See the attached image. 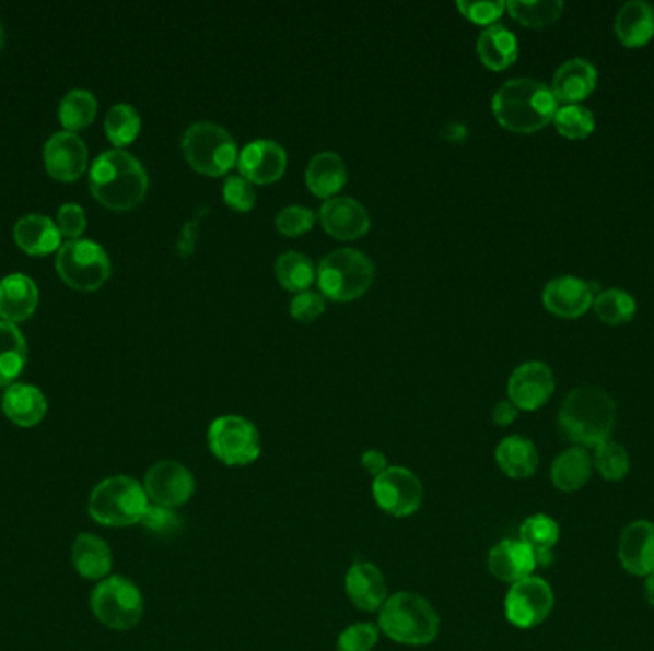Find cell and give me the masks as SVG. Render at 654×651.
I'll return each instance as SVG.
<instances>
[{"label":"cell","mask_w":654,"mask_h":651,"mask_svg":"<svg viewBox=\"0 0 654 651\" xmlns=\"http://www.w3.org/2000/svg\"><path fill=\"white\" fill-rule=\"evenodd\" d=\"M556 96L548 84L521 76L503 83L492 98V111L503 129L530 134L548 127L556 117Z\"/></svg>","instance_id":"6da1fadb"},{"label":"cell","mask_w":654,"mask_h":651,"mask_svg":"<svg viewBox=\"0 0 654 651\" xmlns=\"http://www.w3.org/2000/svg\"><path fill=\"white\" fill-rule=\"evenodd\" d=\"M148 173L142 163L122 150L100 153L91 168V191L112 211H130L144 201Z\"/></svg>","instance_id":"7a4b0ae2"},{"label":"cell","mask_w":654,"mask_h":651,"mask_svg":"<svg viewBox=\"0 0 654 651\" xmlns=\"http://www.w3.org/2000/svg\"><path fill=\"white\" fill-rule=\"evenodd\" d=\"M617 423V403L605 390L580 387L564 398L559 411L561 433L579 447H597L610 438Z\"/></svg>","instance_id":"3957f363"},{"label":"cell","mask_w":654,"mask_h":651,"mask_svg":"<svg viewBox=\"0 0 654 651\" xmlns=\"http://www.w3.org/2000/svg\"><path fill=\"white\" fill-rule=\"evenodd\" d=\"M381 632L396 644H431L441 632V617L418 592H395L379 609Z\"/></svg>","instance_id":"277c9868"},{"label":"cell","mask_w":654,"mask_h":651,"mask_svg":"<svg viewBox=\"0 0 654 651\" xmlns=\"http://www.w3.org/2000/svg\"><path fill=\"white\" fill-rule=\"evenodd\" d=\"M150 499L144 485L130 476H109L102 480L91 493L89 514L106 528H129L142 522Z\"/></svg>","instance_id":"5b68a950"},{"label":"cell","mask_w":654,"mask_h":651,"mask_svg":"<svg viewBox=\"0 0 654 651\" xmlns=\"http://www.w3.org/2000/svg\"><path fill=\"white\" fill-rule=\"evenodd\" d=\"M322 295L334 303H352L364 296L375 281V265L357 249L331 250L318 265Z\"/></svg>","instance_id":"8992f818"},{"label":"cell","mask_w":654,"mask_h":651,"mask_svg":"<svg viewBox=\"0 0 654 651\" xmlns=\"http://www.w3.org/2000/svg\"><path fill=\"white\" fill-rule=\"evenodd\" d=\"M183 153L196 173L211 178L229 175L240 157L236 140L214 122H194L184 132Z\"/></svg>","instance_id":"52a82bcc"},{"label":"cell","mask_w":654,"mask_h":651,"mask_svg":"<svg viewBox=\"0 0 654 651\" xmlns=\"http://www.w3.org/2000/svg\"><path fill=\"white\" fill-rule=\"evenodd\" d=\"M91 609L107 629L130 630L144 615V599L137 584L127 577L109 576L94 587Z\"/></svg>","instance_id":"ba28073f"},{"label":"cell","mask_w":654,"mask_h":651,"mask_svg":"<svg viewBox=\"0 0 654 651\" xmlns=\"http://www.w3.org/2000/svg\"><path fill=\"white\" fill-rule=\"evenodd\" d=\"M207 446L226 466H247L260 457L262 441L257 426L240 415L214 418L207 430Z\"/></svg>","instance_id":"9c48e42d"},{"label":"cell","mask_w":654,"mask_h":651,"mask_svg":"<svg viewBox=\"0 0 654 651\" xmlns=\"http://www.w3.org/2000/svg\"><path fill=\"white\" fill-rule=\"evenodd\" d=\"M56 270L69 287L91 293L98 291L109 280L112 264L106 250L102 249L98 242L91 239H73L63 242L58 250Z\"/></svg>","instance_id":"30bf717a"},{"label":"cell","mask_w":654,"mask_h":651,"mask_svg":"<svg viewBox=\"0 0 654 651\" xmlns=\"http://www.w3.org/2000/svg\"><path fill=\"white\" fill-rule=\"evenodd\" d=\"M372 493L377 507L395 518L416 514L425 495L421 480L406 466H388L373 480Z\"/></svg>","instance_id":"8fae6325"},{"label":"cell","mask_w":654,"mask_h":651,"mask_svg":"<svg viewBox=\"0 0 654 651\" xmlns=\"http://www.w3.org/2000/svg\"><path fill=\"white\" fill-rule=\"evenodd\" d=\"M556 596L551 584L541 577H526L511 584L505 596V617L517 629H534L548 619L553 612Z\"/></svg>","instance_id":"7c38bea8"},{"label":"cell","mask_w":654,"mask_h":651,"mask_svg":"<svg viewBox=\"0 0 654 651\" xmlns=\"http://www.w3.org/2000/svg\"><path fill=\"white\" fill-rule=\"evenodd\" d=\"M144 492L152 505L165 508L184 507L196 493V477L178 461H160L148 469Z\"/></svg>","instance_id":"4fadbf2b"},{"label":"cell","mask_w":654,"mask_h":651,"mask_svg":"<svg viewBox=\"0 0 654 651\" xmlns=\"http://www.w3.org/2000/svg\"><path fill=\"white\" fill-rule=\"evenodd\" d=\"M556 392V377L544 362H526L511 372L507 382L510 402L518 411H536Z\"/></svg>","instance_id":"5bb4252c"},{"label":"cell","mask_w":654,"mask_h":651,"mask_svg":"<svg viewBox=\"0 0 654 651\" xmlns=\"http://www.w3.org/2000/svg\"><path fill=\"white\" fill-rule=\"evenodd\" d=\"M240 176L253 186H268L282 178L288 168V153L275 140H255L237 157Z\"/></svg>","instance_id":"9a60e30c"},{"label":"cell","mask_w":654,"mask_h":651,"mask_svg":"<svg viewBox=\"0 0 654 651\" xmlns=\"http://www.w3.org/2000/svg\"><path fill=\"white\" fill-rule=\"evenodd\" d=\"M46 170L61 182H73L89 165V150L75 132H56L45 145Z\"/></svg>","instance_id":"2e32d148"},{"label":"cell","mask_w":654,"mask_h":651,"mask_svg":"<svg viewBox=\"0 0 654 651\" xmlns=\"http://www.w3.org/2000/svg\"><path fill=\"white\" fill-rule=\"evenodd\" d=\"M322 227L339 241H354L370 232L372 220L362 203L352 198H331L320 206Z\"/></svg>","instance_id":"e0dca14e"},{"label":"cell","mask_w":654,"mask_h":651,"mask_svg":"<svg viewBox=\"0 0 654 651\" xmlns=\"http://www.w3.org/2000/svg\"><path fill=\"white\" fill-rule=\"evenodd\" d=\"M594 288L587 281L574 275H561L544 287V306L559 318L574 319L584 316L594 306Z\"/></svg>","instance_id":"ac0fdd59"},{"label":"cell","mask_w":654,"mask_h":651,"mask_svg":"<svg viewBox=\"0 0 654 651\" xmlns=\"http://www.w3.org/2000/svg\"><path fill=\"white\" fill-rule=\"evenodd\" d=\"M344 591L352 606L372 614L379 612L388 599L387 579L372 561H354L344 577Z\"/></svg>","instance_id":"d6986e66"},{"label":"cell","mask_w":654,"mask_h":651,"mask_svg":"<svg viewBox=\"0 0 654 651\" xmlns=\"http://www.w3.org/2000/svg\"><path fill=\"white\" fill-rule=\"evenodd\" d=\"M618 558L630 576H653L654 523L638 520L626 525L618 543Z\"/></svg>","instance_id":"ffe728a7"},{"label":"cell","mask_w":654,"mask_h":651,"mask_svg":"<svg viewBox=\"0 0 654 651\" xmlns=\"http://www.w3.org/2000/svg\"><path fill=\"white\" fill-rule=\"evenodd\" d=\"M536 568V556L521 538H503L488 554V571L503 583H518Z\"/></svg>","instance_id":"44dd1931"},{"label":"cell","mask_w":654,"mask_h":651,"mask_svg":"<svg viewBox=\"0 0 654 651\" xmlns=\"http://www.w3.org/2000/svg\"><path fill=\"white\" fill-rule=\"evenodd\" d=\"M597 86V69L592 61L584 58H572L564 61L553 75L551 92L557 102L580 104L595 91Z\"/></svg>","instance_id":"7402d4cb"},{"label":"cell","mask_w":654,"mask_h":651,"mask_svg":"<svg viewBox=\"0 0 654 651\" xmlns=\"http://www.w3.org/2000/svg\"><path fill=\"white\" fill-rule=\"evenodd\" d=\"M38 288L30 275L10 273L0 281V318L7 323H20L37 310Z\"/></svg>","instance_id":"603a6c76"},{"label":"cell","mask_w":654,"mask_h":651,"mask_svg":"<svg viewBox=\"0 0 654 651\" xmlns=\"http://www.w3.org/2000/svg\"><path fill=\"white\" fill-rule=\"evenodd\" d=\"M71 561L79 576L89 581H104L114 568V554L104 538L81 533L71 546Z\"/></svg>","instance_id":"cb8c5ba5"},{"label":"cell","mask_w":654,"mask_h":651,"mask_svg":"<svg viewBox=\"0 0 654 651\" xmlns=\"http://www.w3.org/2000/svg\"><path fill=\"white\" fill-rule=\"evenodd\" d=\"M60 229L52 220L40 214H27L15 222V242L27 255L43 257L54 250H60Z\"/></svg>","instance_id":"d4e9b609"},{"label":"cell","mask_w":654,"mask_h":651,"mask_svg":"<svg viewBox=\"0 0 654 651\" xmlns=\"http://www.w3.org/2000/svg\"><path fill=\"white\" fill-rule=\"evenodd\" d=\"M495 462L511 480H526L536 474L540 454L533 441L525 436H507L495 447Z\"/></svg>","instance_id":"484cf974"},{"label":"cell","mask_w":654,"mask_h":651,"mask_svg":"<svg viewBox=\"0 0 654 651\" xmlns=\"http://www.w3.org/2000/svg\"><path fill=\"white\" fill-rule=\"evenodd\" d=\"M615 31L622 45L640 48L654 37V10L649 2L632 0L618 10Z\"/></svg>","instance_id":"4316f807"},{"label":"cell","mask_w":654,"mask_h":651,"mask_svg":"<svg viewBox=\"0 0 654 651\" xmlns=\"http://www.w3.org/2000/svg\"><path fill=\"white\" fill-rule=\"evenodd\" d=\"M2 411L14 425L31 428L45 418L48 403L38 388L31 384H12L2 398Z\"/></svg>","instance_id":"83f0119b"},{"label":"cell","mask_w":654,"mask_h":651,"mask_svg":"<svg viewBox=\"0 0 654 651\" xmlns=\"http://www.w3.org/2000/svg\"><path fill=\"white\" fill-rule=\"evenodd\" d=\"M306 188L316 198L331 199L347 184L344 161L335 152H320L314 155L306 167Z\"/></svg>","instance_id":"f1b7e54d"},{"label":"cell","mask_w":654,"mask_h":651,"mask_svg":"<svg viewBox=\"0 0 654 651\" xmlns=\"http://www.w3.org/2000/svg\"><path fill=\"white\" fill-rule=\"evenodd\" d=\"M477 54L488 69L503 71L517 61V37L507 27L494 23L477 38Z\"/></svg>","instance_id":"f546056e"},{"label":"cell","mask_w":654,"mask_h":651,"mask_svg":"<svg viewBox=\"0 0 654 651\" xmlns=\"http://www.w3.org/2000/svg\"><path fill=\"white\" fill-rule=\"evenodd\" d=\"M594 472V457L584 447H572L557 457L551 464V482L559 492H579L589 482Z\"/></svg>","instance_id":"4dcf8cb0"},{"label":"cell","mask_w":654,"mask_h":651,"mask_svg":"<svg viewBox=\"0 0 654 651\" xmlns=\"http://www.w3.org/2000/svg\"><path fill=\"white\" fill-rule=\"evenodd\" d=\"M559 537H561L559 525L553 518L546 514H534L526 518L518 530V538L526 546H530L538 566L553 564V548L559 543Z\"/></svg>","instance_id":"1f68e13d"},{"label":"cell","mask_w":654,"mask_h":651,"mask_svg":"<svg viewBox=\"0 0 654 651\" xmlns=\"http://www.w3.org/2000/svg\"><path fill=\"white\" fill-rule=\"evenodd\" d=\"M27 342L14 323L0 321V387L12 384L27 362Z\"/></svg>","instance_id":"d6a6232c"},{"label":"cell","mask_w":654,"mask_h":651,"mask_svg":"<svg viewBox=\"0 0 654 651\" xmlns=\"http://www.w3.org/2000/svg\"><path fill=\"white\" fill-rule=\"evenodd\" d=\"M275 272L276 280L285 291L299 295V293H305L313 287L316 275H318V268L303 252L290 250V252H283L278 257Z\"/></svg>","instance_id":"836d02e7"},{"label":"cell","mask_w":654,"mask_h":651,"mask_svg":"<svg viewBox=\"0 0 654 651\" xmlns=\"http://www.w3.org/2000/svg\"><path fill=\"white\" fill-rule=\"evenodd\" d=\"M507 12L515 22L530 27V29H544L551 23H556L563 14L564 4L561 0H511L505 2Z\"/></svg>","instance_id":"e575fe53"},{"label":"cell","mask_w":654,"mask_h":651,"mask_svg":"<svg viewBox=\"0 0 654 651\" xmlns=\"http://www.w3.org/2000/svg\"><path fill=\"white\" fill-rule=\"evenodd\" d=\"M98 111V102L91 91L75 88L69 91L60 102V121L68 132L89 127Z\"/></svg>","instance_id":"d590c367"},{"label":"cell","mask_w":654,"mask_h":651,"mask_svg":"<svg viewBox=\"0 0 654 651\" xmlns=\"http://www.w3.org/2000/svg\"><path fill=\"white\" fill-rule=\"evenodd\" d=\"M594 308L597 318L602 319L607 326H624L630 323L635 316V300L630 293L622 288H607L602 291L594 298Z\"/></svg>","instance_id":"8d00e7d4"},{"label":"cell","mask_w":654,"mask_h":651,"mask_svg":"<svg viewBox=\"0 0 654 651\" xmlns=\"http://www.w3.org/2000/svg\"><path fill=\"white\" fill-rule=\"evenodd\" d=\"M104 129H106L112 144L125 147L137 140L140 129H142V119H140L137 107H132L130 104H117L107 111Z\"/></svg>","instance_id":"74e56055"},{"label":"cell","mask_w":654,"mask_h":651,"mask_svg":"<svg viewBox=\"0 0 654 651\" xmlns=\"http://www.w3.org/2000/svg\"><path fill=\"white\" fill-rule=\"evenodd\" d=\"M553 125L561 137L569 140H584L595 130V117L587 107L567 104L557 109Z\"/></svg>","instance_id":"f35d334b"},{"label":"cell","mask_w":654,"mask_h":651,"mask_svg":"<svg viewBox=\"0 0 654 651\" xmlns=\"http://www.w3.org/2000/svg\"><path fill=\"white\" fill-rule=\"evenodd\" d=\"M594 464L597 472L607 482H620L630 472V457L624 447L617 441H603L602 446L595 447Z\"/></svg>","instance_id":"ab89813d"},{"label":"cell","mask_w":654,"mask_h":651,"mask_svg":"<svg viewBox=\"0 0 654 651\" xmlns=\"http://www.w3.org/2000/svg\"><path fill=\"white\" fill-rule=\"evenodd\" d=\"M381 630L373 623H354L337 638V651H373L379 642Z\"/></svg>","instance_id":"60d3db41"},{"label":"cell","mask_w":654,"mask_h":651,"mask_svg":"<svg viewBox=\"0 0 654 651\" xmlns=\"http://www.w3.org/2000/svg\"><path fill=\"white\" fill-rule=\"evenodd\" d=\"M316 224V214L303 205H290L276 216V229L285 237H299L313 229Z\"/></svg>","instance_id":"b9f144b4"},{"label":"cell","mask_w":654,"mask_h":651,"mask_svg":"<svg viewBox=\"0 0 654 651\" xmlns=\"http://www.w3.org/2000/svg\"><path fill=\"white\" fill-rule=\"evenodd\" d=\"M222 198H224V203L237 213H249L257 203V193H255L253 184L240 175L230 176L229 180L224 182Z\"/></svg>","instance_id":"7bdbcfd3"},{"label":"cell","mask_w":654,"mask_h":651,"mask_svg":"<svg viewBox=\"0 0 654 651\" xmlns=\"http://www.w3.org/2000/svg\"><path fill=\"white\" fill-rule=\"evenodd\" d=\"M140 525H144L145 530L160 535V537H168V535H175L176 531L183 528V520L173 508L157 507L150 502Z\"/></svg>","instance_id":"ee69618b"},{"label":"cell","mask_w":654,"mask_h":651,"mask_svg":"<svg viewBox=\"0 0 654 651\" xmlns=\"http://www.w3.org/2000/svg\"><path fill=\"white\" fill-rule=\"evenodd\" d=\"M457 10L464 17L477 25H494L503 12L507 10V4L503 0H487V2H471V0H459Z\"/></svg>","instance_id":"f6af8a7d"},{"label":"cell","mask_w":654,"mask_h":651,"mask_svg":"<svg viewBox=\"0 0 654 651\" xmlns=\"http://www.w3.org/2000/svg\"><path fill=\"white\" fill-rule=\"evenodd\" d=\"M324 311H326L324 295H318V293H313V291L299 293L291 300V318L295 319V321H301V323H313V321L320 318Z\"/></svg>","instance_id":"bcb514c9"},{"label":"cell","mask_w":654,"mask_h":651,"mask_svg":"<svg viewBox=\"0 0 654 651\" xmlns=\"http://www.w3.org/2000/svg\"><path fill=\"white\" fill-rule=\"evenodd\" d=\"M84 227H86V216L81 206L75 203H66L60 206L58 211V229L61 235L69 237L71 241L77 239L79 235L83 234Z\"/></svg>","instance_id":"7dc6e473"},{"label":"cell","mask_w":654,"mask_h":651,"mask_svg":"<svg viewBox=\"0 0 654 651\" xmlns=\"http://www.w3.org/2000/svg\"><path fill=\"white\" fill-rule=\"evenodd\" d=\"M360 461H362V466H364L365 472H367L370 476H373V480L381 476V474L390 466V464H388L387 454L379 451V449H367V451L362 454Z\"/></svg>","instance_id":"c3c4849f"},{"label":"cell","mask_w":654,"mask_h":651,"mask_svg":"<svg viewBox=\"0 0 654 651\" xmlns=\"http://www.w3.org/2000/svg\"><path fill=\"white\" fill-rule=\"evenodd\" d=\"M199 218H201V214H198L196 218H191L190 222H186V226H184L178 245H176V250H178L180 257H188L194 250L199 234Z\"/></svg>","instance_id":"681fc988"},{"label":"cell","mask_w":654,"mask_h":651,"mask_svg":"<svg viewBox=\"0 0 654 651\" xmlns=\"http://www.w3.org/2000/svg\"><path fill=\"white\" fill-rule=\"evenodd\" d=\"M517 415L518 410L510 400H503V402L498 403L494 411H492V418H494L495 425L500 426L513 425Z\"/></svg>","instance_id":"f907efd6"},{"label":"cell","mask_w":654,"mask_h":651,"mask_svg":"<svg viewBox=\"0 0 654 651\" xmlns=\"http://www.w3.org/2000/svg\"><path fill=\"white\" fill-rule=\"evenodd\" d=\"M448 134H444V138H448V140H464L467 137V129H465L464 125H459V122H449L448 127Z\"/></svg>","instance_id":"816d5d0a"},{"label":"cell","mask_w":654,"mask_h":651,"mask_svg":"<svg viewBox=\"0 0 654 651\" xmlns=\"http://www.w3.org/2000/svg\"><path fill=\"white\" fill-rule=\"evenodd\" d=\"M645 579H647L645 581V596H647L649 604L654 607V573L645 577Z\"/></svg>","instance_id":"f5cc1de1"},{"label":"cell","mask_w":654,"mask_h":651,"mask_svg":"<svg viewBox=\"0 0 654 651\" xmlns=\"http://www.w3.org/2000/svg\"><path fill=\"white\" fill-rule=\"evenodd\" d=\"M2 46H4V27L0 23V50H2Z\"/></svg>","instance_id":"db71d44e"}]
</instances>
